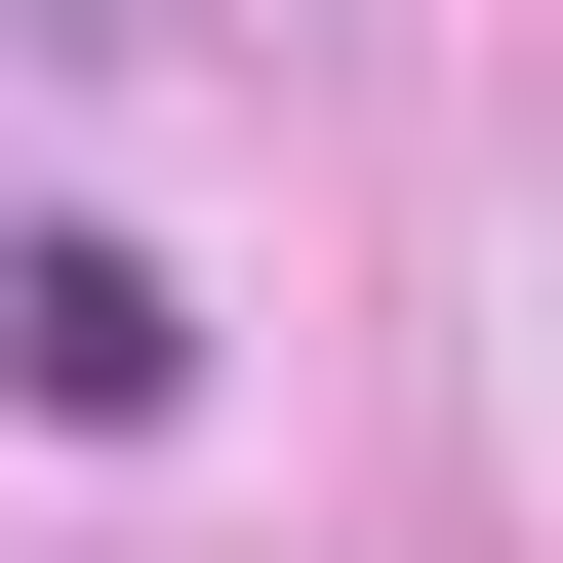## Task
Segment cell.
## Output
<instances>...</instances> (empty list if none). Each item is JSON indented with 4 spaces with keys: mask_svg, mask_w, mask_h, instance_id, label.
I'll use <instances>...</instances> for the list:
<instances>
[{
    "mask_svg": "<svg viewBox=\"0 0 563 563\" xmlns=\"http://www.w3.org/2000/svg\"><path fill=\"white\" fill-rule=\"evenodd\" d=\"M0 41H201V0H0Z\"/></svg>",
    "mask_w": 563,
    "mask_h": 563,
    "instance_id": "obj_2",
    "label": "cell"
},
{
    "mask_svg": "<svg viewBox=\"0 0 563 563\" xmlns=\"http://www.w3.org/2000/svg\"><path fill=\"white\" fill-rule=\"evenodd\" d=\"M0 363H41V402H162L201 322H162V282H121V242H0Z\"/></svg>",
    "mask_w": 563,
    "mask_h": 563,
    "instance_id": "obj_1",
    "label": "cell"
}]
</instances>
